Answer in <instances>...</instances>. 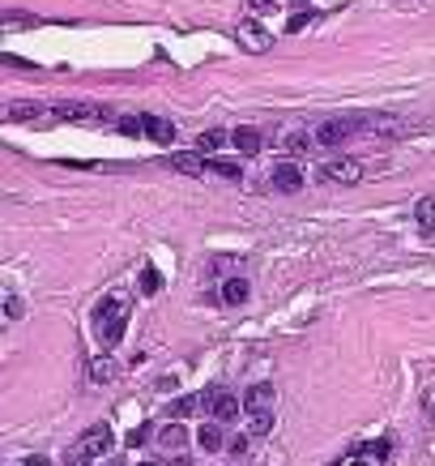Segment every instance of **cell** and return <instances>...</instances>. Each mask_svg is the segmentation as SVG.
I'll return each instance as SVG.
<instances>
[{"mask_svg": "<svg viewBox=\"0 0 435 466\" xmlns=\"http://www.w3.org/2000/svg\"><path fill=\"white\" fill-rule=\"evenodd\" d=\"M124 325H128V300L124 296H107L94 308V330H98L102 347H115V342L124 338Z\"/></svg>", "mask_w": 435, "mask_h": 466, "instance_id": "cell-1", "label": "cell"}, {"mask_svg": "<svg viewBox=\"0 0 435 466\" xmlns=\"http://www.w3.org/2000/svg\"><path fill=\"white\" fill-rule=\"evenodd\" d=\"M111 445H115L111 428H107V424H94V428H86L82 436H77V445L68 449V466H86L90 458H102Z\"/></svg>", "mask_w": 435, "mask_h": 466, "instance_id": "cell-2", "label": "cell"}, {"mask_svg": "<svg viewBox=\"0 0 435 466\" xmlns=\"http://www.w3.org/2000/svg\"><path fill=\"white\" fill-rule=\"evenodd\" d=\"M320 176L328 180V184H358L363 180V163H354V159H328L324 167H320Z\"/></svg>", "mask_w": 435, "mask_h": 466, "instance_id": "cell-3", "label": "cell"}, {"mask_svg": "<svg viewBox=\"0 0 435 466\" xmlns=\"http://www.w3.org/2000/svg\"><path fill=\"white\" fill-rule=\"evenodd\" d=\"M51 111H56L60 120H107L111 107H98V103H51Z\"/></svg>", "mask_w": 435, "mask_h": 466, "instance_id": "cell-4", "label": "cell"}, {"mask_svg": "<svg viewBox=\"0 0 435 466\" xmlns=\"http://www.w3.org/2000/svg\"><path fill=\"white\" fill-rule=\"evenodd\" d=\"M363 125H358V120H324V125L316 129V141L320 145H342L350 133H358Z\"/></svg>", "mask_w": 435, "mask_h": 466, "instance_id": "cell-5", "label": "cell"}, {"mask_svg": "<svg viewBox=\"0 0 435 466\" xmlns=\"http://www.w3.org/2000/svg\"><path fill=\"white\" fill-rule=\"evenodd\" d=\"M269 188H273V192H299V188H303V171H299L295 163H277V167L269 171Z\"/></svg>", "mask_w": 435, "mask_h": 466, "instance_id": "cell-6", "label": "cell"}, {"mask_svg": "<svg viewBox=\"0 0 435 466\" xmlns=\"http://www.w3.org/2000/svg\"><path fill=\"white\" fill-rule=\"evenodd\" d=\"M273 394H277V389H273L269 381L252 385L248 394H243V411H248V415H269V411H273Z\"/></svg>", "mask_w": 435, "mask_h": 466, "instance_id": "cell-7", "label": "cell"}, {"mask_svg": "<svg viewBox=\"0 0 435 466\" xmlns=\"http://www.w3.org/2000/svg\"><path fill=\"white\" fill-rule=\"evenodd\" d=\"M167 167L184 171V176H205V171H210V163H205L196 150H175V154H167Z\"/></svg>", "mask_w": 435, "mask_h": 466, "instance_id": "cell-8", "label": "cell"}, {"mask_svg": "<svg viewBox=\"0 0 435 466\" xmlns=\"http://www.w3.org/2000/svg\"><path fill=\"white\" fill-rule=\"evenodd\" d=\"M145 137L171 145L175 141V125H171V120H163V116H145Z\"/></svg>", "mask_w": 435, "mask_h": 466, "instance_id": "cell-9", "label": "cell"}, {"mask_svg": "<svg viewBox=\"0 0 435 466\" xmlns=\"http://www.w3.org/2000/svg\"><path fill=\"white\" fill-rule=\"evenodd\" d=\"M210 411H214V420H235V415H239V398L235 394H214L210 398Z\"/></svg>", "mask_w": 435, "mask_h": 466, "instance_id": "cell-10", "label": "cell"}, {"mask_svg": "<svg viewBox=\"0 0 435 466\" xmlns=\"http://www.w3.org/2000/svg\"><path fill=\"white\" fill-rule=\"evenodd\" d=\"M230 145H235L239 154H256V150H261V133L243 125V129H235V133H230Z\"/></svg>", "mask_w": 435, "mask_h": 466, "instance_id": "cell-11", "label": "cell"}, {"mask_svg": "<svg viewBox=\"0 0 435 466\" xmlns=\"http://www.w3.org/2000/svg\"><path fill=\"white\" fill-rule=\"evenodd\" d=\"M248 283L243 278H226L222 283V304H230V308H239V304H248Z\"/></svg>", "mask_w": 435, "mask_h": 466, "instance_id": "cell-12", "label": "cell"}, {"mask_svg": "<svg viewBox=\"0 0 435 466\" xmlns=\"http://www.w3.org/2000/svg\"><path fill=\"white\" fill-rule=\"evenodd\" d=\"M47 107L39 103V99H17V103H9V120H21V125H26V120H39Z\"/></svg>", "mask_w": 435, "mask_h": 466, "instance_id": "cell-13", "label": "cell"}, {"mask_svg": "<svg viewBox=\"0 0 435 466\" xmlns=\"http://www.w3.org/2000/svg\"><path fill=\"white\" fill-rule=\"evenodd\" d=\"M222 141H226V133H222V129H205V133L196 137V154H218V150H222Z\"/></svg>", "mask_w": 435, "mask_h": 466, "instance_id": "cell-14", "label": "cell"}, {"mask_svg": "<svg viewBox=\"0 0 435 466\" xmlns=\"http://www.w3.org/2000/svg\"><path fill=\"white\" fill-rule=\"evenodd\" d=\"M196 440H201V449H205V454H218V449L226 445V436H222V428H218V424L201 428V432H196Z\"/></svg>", "mask_w": 435, "mask_h": 466, "instance_id": "cell-15", "label": "cell"}, {"mask_svg": "<svg viewBox=\"0 0 435 466\" xmlns=\"http://www.w3.org/2000/svg\"><path fill=\"white\" fill-rule=\"evenodd\" d=\"M111 377H115V368H111V355H98V359L90 364V381H94V385H107Z\"/></svg>", "mask_w": 435, "mask_h": 466, "instance_id": "cell-16", "label": "cell"}, {"mask_svg": "<svg viewBox=\"0 0 435 466\" xmlns=\"http://www.w3.org/2000/svg\"><path fill=\"white\" fill-rule=\"evenodd\" d=\"M414 223H418L423 231H431V227H435V197H423V201L414 206Z\"/></svg>", "mask_w": 435, "mask_h": 466, "instance_id": "cell-17", "label": "cell"}, {"mask_svg": "<svg viewBox=\"0 0 435 466\" xmlns=\"http://www.w3.org/2000/svg\"><path fill=\"white\" fill-rule=\"evenodd\" d=\"M210 171H214V176H222V180H243V167H239V163H230V159H214V163H210Z\"/></svg>", "mask_w": 435, "mask_h": 466, "instance_id": "cell-18", "label": "cell"}, {"mask_svg": "<svg viewBox=\"0 0 435 466\" xmlns=\"http://www.w3.org/2000/svg\"><path fill=\"white\" fill-rule=\"evenodd\" d=\"M158 440H163L167 449H179V445H184V428H179V424H167V428L158 432Z\"/></svg>", "mask_w": 435, "mask_h": 466, "instance_id": "cell-19", "label": "cell"}, {"mask_svg": "<svg viewBox=\"0 0 435 466\" xmlns=\"http://www.w3.org/2000/svg\"><path fill=\"white\" fill-rule=\"evenodd\" d=\"M120 133L141 137V133H145V116H124V120H120Z\"/></svg>", "mask_w": 435, "mask_h": 466, "instance_id": "cell-20", "label": "cell"}, {"mask_svg": "<svg viewBox=\"0 0 435 466\" xmlns=\"http://www.w3.org/2000/svg\"><path fill=\"white\" fill-rule=\"evenodd\" d=\"M158 269H145V274H141V296H154V291H158Z\"/></svg>", "mask_w": 435, "mask_h": 466, "instance_id": "cell-21", "label": "cell"}, {"mask_svg": "<svg viewBox=\"0 0 435 466\" xmlns=\"http://www.w3.org/2000/svg\"><path fill=\"white\" fill-rule=\"evenodd\" d=\"M269 424H273V411H269V415H252V428H248V432H252V436H265Z\"/></svg>", "mask_w": 435, "mask_h": 466, "instance_id": "cell-22", "label": "cell"}, {"mask_svg": "<svg viewBox=\"0 0 435 466\" xmlns=\"http://www.w3.org/2000/svg\"><path fill=\"white\" fill-rule=\"evenodd\" d=\"M192 411H196V398H188V394L179 398L175 406H171V415H175V420H184V415H192Z\"/></svg>", "mask_w": 435, "mask_h": 466, "instance_id": "cell-23", "label": "cell"}, {"mask_svg": "<svg viewBox=\"0 0 435 466\" xmlns=\"http://www.w3.org/2000/svg\"><path fill=\"white\" fill-rule=\"evenodd\" d=\"M145 440H149V424H141V428H133V432H128V445H145Z\"/></svg>", "mask_w": 435, "mask_h": 466, "instance_id": "cell-24", "label": "cell"}, {"mask_svg": "<svg viewBox=\"0 0 435 466\" xmlns=\"http://www.w3.org/2000/svg\"><path fill=\"white\" fill-rule=\"evenodd\" d=\"M307 145H312V137H307V133H299V137H290V150H295V154H303V150H307Z\"/></svg>", "mask_w": 435, "mask_h": 466, "instance_id": "cell-25", "label": "cell"}, {"mask_svg": "<svg viewBox=\"0 0 435 466\" xmlns=\"http://www.w3.org/2000/svg\"><path fill=\"white\" fill-rule=\"evenodd\" d=\"M226 449H230V454H235V458H243V454H248V440H243V436H235V440H230V445H226Z\"/></svg>", "mask_w": 435, "mask_h": 466, "instance_id": "cell-26", "label": "cell"}, {"mask_svg": "<svg viewBox=\"0 0 435 466\" xmlns=\"http://www.w3.org/2000/svg\"><path fill=\"white\" fill-rule=\"evenodd\" d=\"M303 21H312V13H295L290 17V30H303Z\"/></svg>", "mask_w": 435, "mask_h": 466, "instance_id": "cell-27", "label": "cell"}, {"mask_svg": "<svg viewBox=\"0 0 435 466\" xmlns=\"http://www.w3.org/2000/svg\"><path fill=\"white\" fill-rule=\"evenodd\" d=\"M252 9H269V5H277V0H248Z\"/></svg>", "mask_w": 435, "mask_h": 466, "instance_id": "cell-28", "label": "cell"}, {"mask_svg": "<svg viewBox=\"0 0 435 466\" xmlns=\"http://www.w3.org/2000/svg\"><path fill=\"white\" fill-rule=\"evenodd\" d=\"M26 466H51L47 458H30V462H26Z\"/></svg>", "mask_w": 435, "mask_h": 466, "instance_id": "cell-29", "label": "cell"}, {"mask_svg": "<svg viewBox=\"0 0 435 466\" xmlns=\"http://www.w3.org/2000/svg\"><path fill=\"white\" fill-rule=\"evenodd\" d=\"M137 466H158V462H137Z\"/></svg>", "mask_w": 435, "mask_h": 466, "instance_id": "cell-30", "label": "cell"}]
</instances>
